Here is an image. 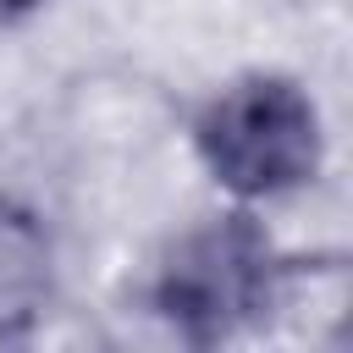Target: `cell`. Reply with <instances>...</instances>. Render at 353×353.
I'll return each mask as SVG.
<instances>
[{
	"instance_id": "cell-4",
	"label": "cell",
	"mask_w": 353,
	"mask_h": 353,
	"mask_svg": "<svg viewBox=\"0 0 353 353\" xmlns=\"http://www.w3.org/2000/svg\"><path fill=\"white\" fill-rule=\"evenodd\" d=\"M44 0H0V28H17L22 17H33Z\"/></svg>"
},
{
	"instance_id": "cell-1",
	"label": "cell",
	"mask_w": 353,
	"mask_h": 353,
	"mask_svg": "<svg viewBox=\"0 0 353 353\" xmlns=\"http://www.w3.org/2000/svg\"><path fill=\"white\" fill-rule=\"evenodd\" d=\"M204 171L237 199H281L314 182L325 132L303 83L281 72H248L215 88L193 121Z\"/></svg>"
},
{
	"instance_id": "cell-2",
	"label": "cell",
	"mask_w": 353,
	"mask_h": 353,
	"mask_svg": "<svg viewBox=\"0 0 353 353\" xmlns=\"http://www.w3.org/2000/svg\"><path fill=\"white\" fill-rule=\"evenodd\" d=\"M276 281L281 259L270 232L254 215L232 210L199 221L165 248L154 270V309L182 342L210 347L265 320V309L276 303Z\"/></svg>"
},
{
	"instance_id": "cell-3",
	"label": "cell",
	"mask_w": 353,
	"mask_h": 353,
	"mask_svg": "<svg viewBox=\"0 0 353 353\" xmlns=\"http://www.w3.org/2000/svg\"><path fill=\"white\" fill-rule=\"evenodd\" d=\"M50 298V243L39 221L17 204H0V336L22 331Z\"/></svg>"
}]
</instances>
